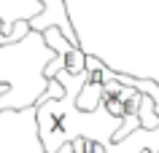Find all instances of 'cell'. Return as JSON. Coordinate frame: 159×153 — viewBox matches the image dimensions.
Here are the masks:
<instances>
[{
  "label": "cell",
  "instance_id": "cell-8",
  "mask_svg": "<svg viewBox=\"0 0 159 153\" xmlns=\"http://www.w3.org/2000/svg\"><path fill=\"white\" fill-rule=\"evenodd\" d=\"M70 153H105V145H100L97 140H89V137H75L70 142Z\"/></svg>",
  "mask_w": 159,
  "mask_h": 153
},
{
  "label": "cell",
  "instance_id": "cell-3",
  "mask_svg": "<svg viewBox=\"0 0 159 153\" xmlns=\"http://www.w3.org/2000/svg\"><path fill=\"white\" fill-rule=\"evenodd\" d=\"M140 97L143 94L138 91V89L116 83V81H113V73H111V78L102 83V105H105V110H108L111 116H116V118H132V116H138Z\"/></svg>",
  "mask_w": 159,
  "mask_h": 153
},
{
  "label": "cell",
  "instance_id": "cell-5",
  "mask_svg": "<svg viewBox=\"0 0 159 153\" xmlns=\"http://www.w3.org/2000/svg\"><path fill=\"white\" fill-rule=\"evenodd\" d=\"M41 3H43V11L30 22V30L38 32V35H43V30H49V27H59L67 40L73 43V46H78V38H75L73 27H70V19H67L65 0H41Z\"/></svg>",
  "mask_w": 159,
  "mask_h": 153
},
{
  "label": "cell",
  "instance_id": "cell-2",
  "mask_svg": "<svg viewBox=\"0 0 159 153\" xmlns=\"http://www.w3.org/2000/svg\"><path fill=\"white\" fill-rule=\"evenodd\" d=\"M43 38H46V46L54 51V59L46 62V70H43L46 78H54L59 70H65L70 75H78V73L86 70V54L81 51V46H73L67 40L59 27L43 30Z\"/></svg>",
  "mask_w": 159,
  "mask_h": 153
},
{
  "label": "cell",
  "instance_id": "cell-9",
  "mask_svg": "<svg viewBox=\"0 0 159 153\" xmlns=\"http://www.w3.org/2000/svg\"><path fill=\"white\" fill-rule=\"evenodd\" d=\"M30 32H33L30 30V22L27 19H19V22H14V30L3 38V46H14V43L25 40V35H30Z\"/></svg>",
  "mask_w": 159,
  "mask_h": 153
},
{
  "label": "cell",
  "instance_id": "cell-11",
  "mask_svg": "<svg viewBox=\"0 0 159 153\" xmlns=\"http://www.w3.org/2000/svg\"><path fill=\"white\" fill-rule=\"evenodd\" d=\"M6 35L8 32H6V24H3V19H0V46H3V38H6Z\"/></svg>",
  "mask_w": 159,
  "mask_h": 153
},
{
  "label": "cell",
  "instance_id": "cell-10",
  "mask_svg": "<svg viewBox=\"0 0 159 153\" xmlns=\"http://www.w3.org/2000/svg\"><path fill=\"white\" fill-rule=\"evenodd\" d=\"M46 97H49V100H62V97H65V86L59 83L57 78H49V81H46Z\"/></svg>",
  "mask_w": 159,
  "mask_h": 153
},
{
  "label": "cell",
  "instance_id": "cell-7",
  "mask_svg": "<svg viewBox=\"0 0 159 153\" xmlns=\"http://www.w3.org/2000/svg\"><path fill=\"white\" fill-rule=\"evenodd\" d=\"M138 121H140V129H157L159 126V105L154 102V97H148V94L140 97Z\"/></svg>",
  "mask_w": 159,
  "mask_h": 153
},
{
  "label": "cell",
  "instance_id": "cell-1",
  "mask_svg": "<svg viewBox=\"0 0 159 153\" xmlns=\"http://www.w3.org/2000/svg\"><path fill=\"white\" fill-rule=\"evenodd\" d=\"M59 83L65 86V97L62 100H49L43 97L35 108V116H38V134H41L43 151L46 153H59V148H65L75 140V137H89V140H97L100 145H105V151L113 142V134H116L124 118H116L105 110V105H100L97 110L92 113H81L75 108V100L86 83V70L78 73V75H70L65 70H59L54 75Z\"/></svg>",
  "mask_w": 159,
  "mask_h": 153
},
{
  "label": "cell",
  "instance_id": "cell-4",
  "mask_svg": "<svg viewBox=\"0 0 159 153\" xmlns=\"http://www.w3.org/2000/svg\"><path fill=\"white\" fill-rule=\"evenodd\" d=\"M111 73L113 70H108L102 62H97L94 57H86V75L89 78H86L84 89H81L78 100H75V108L81 113H92L102 105V83L111 78Z\"/></svg>",
  "mask_w": 159,
  "mask_h": 153
},
{
  "label": "cell",
  "instance_id": "cell-6",
  "mask_svg": "<svg viewBox=\"0 0 159 153\" xmlns=\"http://www.w3.org/2000/svg\"><path fill=\"white\" fill-rule=\"evenodd\" d=\"M159 153V126L157 129H135L121 142H111L105 153Z\"/></svg>",
  "mask_w": 159,
  "mask_h": 153
}]
</instances>
